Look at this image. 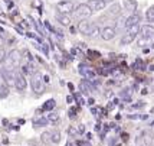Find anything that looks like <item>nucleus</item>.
<instances>
[{"label":"nucleus","mask_w":154,"mask_h":146,"mask_svg":"<svg viewBox=\"0 0 154 146\" xmlns=\"http://www.w3.org/2000/svg\"><path fill=\"white\" fill-rule=\"evenodd\" d=\"M74 99L78 101V104H79V106H84V104H85V100H84V97H82L79 93H75L74 94Z\"/></svg>","instance_id":"393cba45"},{"label":"nucleus","mask_w":154,"mask_h":146,"mask_svg":"<svg viewBox=\"0 0 154 146\" xmlns=\"http://www.w3.org/2000/svg\"><path fill=\"white\" fill-rule=\"evenodd\" d=\"M105 3H109V2H114V0H104Z\"/></svg>","instance_id":"72a5a7b5"},{"label":"nucleus","mask_w":154,"mask_h":146,"mask_svg":"<svg viewBox=\"0 0 154 146\" xmlns=\"http://www.w3.org/2000/svg\"><path fill=\"white\" fill-rule=\"evenodd\" d=\"M66 146H75V143H72V142H68Z\"/></svg>","instance_id":"473e14b6"},{"label":"nucleus","mask_w":154,"mask_h":146,"mask_svg":"<svg viewBox=\"0 0 154 146\" xmlns=\"http://www.w3.org/2000/svg\"><path fill=\"white\" fill-rule=\"evenodd\" d=\"M59 142H60V132L59 130H52L51 132V143L58 145Z\"/></svg>","instance_id":"aec40b11"},{"label":"nucleus","mask_w":154,"mask_h":146,"mask_svg":"<svg viewBox=\"0 0 154 146\" xmlns=\"http://www.w3.org/2000/svg\"><path fill=\"white\" fill-rule=\"evenodd\" d=\"M121 97L125 100V101H130V100H131V91H130V90H122Z\"/></svg>","instance_id":"b1692460"},{"label":"nucleus","mask_w":154,"mask_h":146,"mask_svg":"<svg viewBox=\"0 0 154 146\" xmlns=\"http://www.w3.org/2000/svg\"><path fill=\"white\" fill-rule=\"evenodd\" d=\"M0 80H2V78H0Z\"/></svg>","instance_id":"f704fd0d"},{"label":"nucleus","mask_w":154,"mask_h":146,"mask_svg":"<svg viewBox=\"0 0 154 146\" xmlns=\"http://www.w3.org/2000/svg\"><path fill=\"white\" fill-rule=\"evenodd\" d=\"M56 22L59 23L60 26H71V18L68 15H62V13H56Z\"/></svg>","instance_id":"ddd939ff"},{"label":"nucleus","mask_w":154,"mask_h":146,"mask_svg":"<svg viewBox=\"0 0 154 146\" xmlns=\"http://www.w3.org/2000/svg\"><path fill=\"white\" fill-rule=\"evenodd\" d=\"M78 132H79V135H82V133L85 132V126H84V125H79V126H78Z\"/></svg>","instance_id":"c85d7f7f"},{"label":"nucleus","mask_w":154,"mask_h":146,"mask_svg":"<svg viewBox=\"0 0 154 146\" xmlns=\"http://www.w3.org/2000/svg\"><path fill=\"white\" fill-rule=\"evenodd\" d=\"M56 9H58V12L62 15H69L74 13L75 10V5L71 2V0H62V2H59L58 5H56Z\"/></svg>","instance_id":"20e7f679"},{"label":"nucleus","mask_w":154,"mask_h":146,"mask_svg":"<svg viewBox=\"0 0 154 146\" xmlns=\"http://www.w3.org/2000/svg\"><path fill=\"white\" fill-rule=\"evenodd\" d=\"M40 140H42L43 143H49V142H51V132H43L42 133Z\"/></svg>","instance_id":"5701e85b"},{"label":"nucleus","mask_w":154,"mask_h":146,"mask_svg":"<svg viewBox=\"0 0 154 146\" xmlns=\"http://www.w3.org/2000/svg\"><path fill=\"white\" fill-rule=\"evenodd\" d=\"M68 103H72V97H71V96H68Z\"/></svg>","instance_id":"2f4dec72"},{"label":"nucleus","mask_w":154,"mask_h":146,"mask_svg":"<svg viewBox=\"0 0 154 146\" xmlns=\"http://www.w3.org/2000/svg\"><path fill=\"white\" fill-rule=\"evenodd\" d=\"M75 113H76V110H75V109H71V110H69V117H74Z\"/></svg>","instance_id":"c756f323"},{"label":"nucleus","mask_w":154,"mask_h":146,"mask_svg":"<svg viewBox=\"0 0 154 146\" xmlns=\"http://www.w3.org/2000/svg\"><path fill=\"white\" fill-rule=\"evenodd\" d=\"M6 57H7L6 49H5V48H0V65H2V64H5V61H6Z\"/></svg>","instance_id":"a878e982"},{"label":"nucleus","mask_w":154,"mask_h":146,"mask_svg":"<svg viewBox=\"0 0 154 146\" xmlns=\"http://www.w3.org/2000/svg\"><path fill=\"white\" fill-rule=\"evenodd\" d=\"M94 103H95L94 99H89V100H88V103H87V104H89V106H94Z\"/></svg>","instance_id":"7c9ffc66"},{"label":"nucleus","mask_w":154,"mask_h":146,"mask_svg":"<svg viewBox=\"0 0 154 146\" xmlns=\"http://www.w3.org/2000/svg\"><path fill=\"white\" fill-rule=\"evenodd\" d=\"M68 133H69V136H76V135H79V132H78V126H69Z\"/></svg>","instance_id":"bb28decb"},{"label":"nucleus","mask_w":154,"mask_h":146,"mask_svg":"<svg viewBox=\"0 0 154 146\" xmlns=\"http://www.w3.org/2000/svg\"><path fill=\"white\" fill-rule=\"evenodd\" d=\"M140 20H141V16L140 13H133L131 16H128L125 19V28H131V26H135V25H140Z\"/></svg>","instance_id":"9d476101"},{"label":"nucleus","mask_w":154,"mask_h":146,"mask_svg":"<svg viewBox=\"0 0 154 146\" xmlns=\"http://www.w3.org/2000/svg\"><path fill=\"white\" fill-rule=\"evenodd\" d=\"M91 26H92V23H89V22H87V20H81L79 25H78V31H79L81 33H84V35H88Z\"/></svg>","instance_id":"2eb2a0df"},{"label":"nucleus","mask_w":154,"mask_h":146,"mask_svg":"<svg viewBox=\"0 0 154 146\" xmlns=\"http://www.w3.org/2000/svg\"><path fill=\"white\" fill-rule=\"evenodd\" d=\"M55 106H56V101H55L54 99H51V100H48L46 103L43 104L42 110H43V112H48V113H49V112H52V110L55 109Z\"/></svg>","instance_id":"a211bd4d"},{"label":"nucleus","mask_w":154,"mask_h":146,"mask_svg":"<svg viewBox=\"0 0 154 146\" xmlns=\"http://www.w3.org/2000/svg\"><path fill=\"white\" fill-rule=\"evenodd\" d=\"M33 125L35 126H40V127H45V126H48L49 125V122H48V119H46V116L45 117H35L33 119Z\"/></svg>","instance_id":"f3484780"},{"label":"nucleus","mask_w":154,"mask_h":146,"mask_svg":"<svg viewBox=\"0 0 154 146\" xmlns=\"http://www.w3.org/2000/svg\"><path fill=\"white\" fill-rule=\"evenodd\" d=\"M98 35H101V28L98 26V25H92L87 36H89V38H97Z\"/></svg>","instance_id":"6ab92c4d"},{"label":"nucleus","mask_w":154,"mask_h":146,"mask_svg":"<svg viewBox=\"0 0 154 146\" xmlns=\"http://www.w3.org/2000/svg\"><path fill=\"white\" fill-rule=\"evenodd\" d=\"M146 19L148 22H154V6H150L146 10Z\"/></svg>","instance_id":"4be33fe9"},{"label":"nucleus","mask_w":154,"mask_h":146,"mask_svg":"<svg viewBox=\"0 0 154 146\" xmlns=\"http://www.w3.org/2000/svg\"><path fill=\"white\" fill-rule=\"evenodd\" d=\"M140 33L143 38H151L154 36V26L153 25H143L140 28Z\"/></svg>","instance_id":"9b49d317"},{"label":"nucleus","mask_w":154,"mask_h":146,"mask_svg":"<svg viewBox=\"0 0 154 146\" xmlns=\"http://www.w3.org/2000/svg\"><path fill=\"white\" fill-rule=\"evenodd\" d=\"M20 55H22V52H20V51H17V49H12L10 52L7 54L3 70L16 71V68H17V65H19V62H20V58H22Z\"/></svg>","instance_id":"f257e3e1"},{"label":"nucleus","mask_w":154,"mask_h":146,"mask_svg":"<svg viewBox=\"0 0 154 146\" xmlns=\"http://www.w3.org/2000/svg\"><path fill=\"white\" fill-rule=\"evenodd\" d=\"M135 38H137V33H131V32H128L127 31V33H124V36L121 38L120 45H130Z\"/></svg>","instance_id":"4468645a"},{"label":"nucleus","mask_w":154,"mask_h":146,"mask_svg":"<svg viewBox=\"0 0 154 146\" xmlns=\"http://www.w3.org/2000/svg\"><path fill=\"white\" fill-rule=\"evenodd\" d=\"M30 86H32V90H33L36 94H43L45 90H46V83L43 80L42 74L38 73L30 77Z\"/></svg>","instance_id":"f03ea898"},{"label":"nucleus","mask_w":154,"mask_h":146,"mask_svg":"<svg viewBox=\"0 0 154 146\" xmlns=\"http://www.w3.org/2000/svg\"><path fill=\"white\" fill-rule=\"evenodd\" d=\"M26 87H27L26 75H23L20 71H17V73H16V81H14V88H16L19 93H23V91L26 90Z\"/></svg>","instance_id":"423d86ee"},{"label":"nucleus","mask_w":154,"mask_h":146,"mask_svg":"<svg viewBox=\"0 0 154 146\" xmlns=\"http://www.w3.org/2000/svg\"><path fill=\"white\" fill-rule=\"evenodd\" d=\"M92 13H94V12L89 9V6H88L87 3H81V5H78L74 10L75 18L79 19V20H87Z\"/></svg>","instance_id":"7ed1b4c3"},{"label":"nucleus","mask_w":154,"mask_h":146,"mask_svg":"<svg viewBox=\"0 0 154 146\" xmlns=\"http://www.w3.org/2000/svg\"><path fill=\"white\" fill-rule=\"evenodd\" d=\"M125 6H127V9L135 10V0H127L125 2Z\"/></svg>","instance_id":"cd10ccee"},{"label":"nucleus","mask_w":154,"mask_h":146,"mask_svg":"<svg viewBox=\"0 0 154 146\" xmlns=\"http://www.w3.org/2000/svg\"><path fill=\"white\" fill-rule=\"evenodd\" d=\"M46 119L49 123H52V125H56V123H59V114L55 113V112H49V113L46 114Z\"/></svg>","instance_id":"dca6fc26"},{"label":"nucleus","mask_w":154,"mask_h":146,"mask_svg":"<svg viewBox=\"0 0 154 146\" xmlns=\"http://www.w3.org/2000/svg\"><path fill=\"white\" fill-rule=\"evenodd\" d=\"M79 74L85 78V80H94L95 78V71L92 67L85 65V64H81L79 65Z\"/></svg>","instance_id":"0eeeda50"},{"label":"nucleus","mask_w":154,"mask_h":146,"mask_svg":"<svg viewBox=\"0 0 154 146\" xmlns=\"http://www.w3.org/2000/svg\"><path fill=\"white\" fill-rule=\"evenodd\" d=\"M115 35H117V29L112 26H105L104 29H101V38L104 41H111L115 38Z\"/></svg>","instance_id":"6e6552de"},{"label":"nucleus","mask_w":154,"mask_h":146,"mask_svg":"<svg viewBox=\"0 0 154 146\" xmlns=\"http://www.w3.org/2000/svg\"><path fill=\"white\" fill-rule=\"evenodd\" d=\"M87 5L89 6V9H91L92 12H100V10H104L105 6H107V3H105L104 0H88Z\"/></svg>","instance_id":"1a4fd4ad"},{"label":"nucleus","mask_w":154,"mask_h":146,"mask_svg":"<svg viewBox=\"0 0 154 146\" xmlns=\"http://www.w3.org/2000/svg\"><path fill=\"white\" fill-rule=\"evenodd\" d=\"M9 97V87L6 84H0V100H5Z\"/></svg>","instance_id":"412c9836"},{"label":"nucleus","mask_w":154,"mask_h":146,"mask_svg":"<svg viewBox=\"0 0 154 146\" xmlns=\"http://www.w3.org/2000/svg\"><path fill=\"white\" fill-rule=\"evenodd\" d=\"M16 73L17 71H9V70H2L0 71V78L5 81L7 87H14V81H16Z\"/></svg>","instance_id":"39448f33"},{"label":"nucleus","mask_w":154,"mask_h":146,"mask_svg":"<svg viewBox=\"0 0 154 146\" xmlns=\"http://www.w3.org/2000/svg\"><path fill=\"white\" fill-rule=\"evenodd\" d=\"M79 90L82 91V94H89L91 91H94V87L89 83V80H82L79 83Z\"/></svg>","instance_id":"f8f14e48"}]
</instances>
